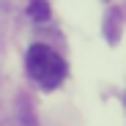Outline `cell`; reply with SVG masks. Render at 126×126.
<instances>
[{
    "label": "cell",
    "instance_id": "7a4b0ae2",
    "mask_svg": "<svg viewBox=\"0 0 126 126\" xmlns=\"http://www.w3.org/2000/svg\"><path fill=\"white\" fill-rule=\"evenodd\" d=\"M28 11H30V16H33V19H38V22L49 19V6L44 3V0H33V3L28 6Z\"/></svg>",
    "mask_w": 126,
    "mask_h": 126
},
{
    "label": "cell",
    "instance_id": "6da1fadb",
    "mask_svg": "<svg viewBox=\"0 0 126 126\" xmlns=\"http://www.w3.org/2000/svg\"><path fill=\"white\" fill-rule=\"evenodd\" d=\"M25 66H28V74L33 77V82H38L44 91L58 88L60 82L66 79V74H69L66 60H63L52 47H47V44H33L28 49Z\"/></svg>",
    "mask_w": 126,
    "mask_h": 126
}]
</instances>
